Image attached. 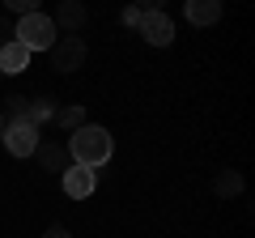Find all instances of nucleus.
<instances>
[{
  "mask_svg": "<svg viewBox=\"0 0 255 238\" xmlns=\"http://www.w3.org/2000/svg\"><path fill=\"white\" fill-rule=\"evenodd\" d=\"M68 157L73 166H85V170H98L102 162H111V132L98 128V123H85L68 136Z\"/></svg>",
  "mask_w": 255,
  "mask_h": 238,
  "instance_id": "obj_1",
  "label": "nucleus"
},
{
  "mask_svg": "<svg viewBox=\"0 0 255 238\" xmlns=\"http://www.w3.org/2000/svg\"><path fill=\"white\" fill-rule=\"evenodd\" d=\"M13 43H21L30 55L34 51H51L55 47V21L47 17V13H38V9L26 13V17L13 26Z\"/></svg>",
  "mask_w": 255,
  "mask_h": 238,
  "instance_id": "obj_2",
  "label": "nucleus"
},
{
  "mask_svg": "<svg viewBox=\"0 0 255 238\" xmlns=\"http://www.w3.org/2000/svg\"><path fill=\"white\" fill-rule=\"evenodd\" d=\"M38 140H43V132H38L34 123H26V119H17V123H4V149H9L13 157H34Z\"/></svg>",
  "mask_w": 255,
  "mask_h": 238,
  "instance_id": "obj_3",
  "label": "nucleus"
},
{
  "mask_svg": "<svg viewBox=\"0 0 255 238\" xmlns=\"http://www.w3.org/2000/svg\"><path fill=\"white\" fill-rule=\"evenodd\" d=\"M85 38H77V34H64V38H55V47H51V68H60V73H77V68L85 64Z\"/></svg>",
  "mask_w": 255,
  "mask_h": 238,
  "instance_id": "obj_4",
  "label": "nucleus"
},
{
  "mask_svg": "<svg viewBox=\"0 0 255 238\" xmlns=\"http://www.w3.org/2000/svg\"><path fill=\"white\" fill-rule=\"evenodd\" d=\"M136 30H140V38H145L149 47H170V43H174V21L166 17L162 9H149L145 17H140Z\"/></svg>",
  "mask_w": 255,
  "mask_h": 238,
  "instance_id": "obj_5",
  "label": "nucleus"
},
{
  "mask_svg": "<svg viewBox=\"0 0 255 238\" xmlns=\"http://www.w3.org/2000/svg\"><path fill=\"white\" fill-rule=\"evenodd\" d=\"M55 30H64V34H77V30L90 21V9H85L81 0H60V9H55Z\"/></svg>",
  "mask_w": 255,
  "mask_h": 238,
  "instance_id": "obj_6",
  "label": "nucleus"
},
{
  "mask_svg": "<svg viewBox=\"0 0 255 238\" xmlns=\"http://www.w3.org/2000/svg\"><path fill=\"white\" fill-rule=\"evenodd\" d=\"M34 157H38V166H43V170H60V174L73 166V157H68V145H60V140H38Z\"/></svg>",
  "mask_w": 255,
  "mask_h": 238,
  "instance_id": "obj_7",
  "label": "nucleus"
},
{
  "mask_svg": "<svg viewBox=\"0 0 255 238\" xmlns=\"http://www.w3.org/2000/svg\"><path fill=\"white\" fill-rule=\"evenodd\" d=\"M94 183H98V174L85 170V166H68V170H64V192L73 196V200H85V196H94Z\"/></svg>",
  "mask_w": 255,
  "mask_h": 238,
  "instance_id": "obj_8",
  "label": "nucleus"
},
{
  "mask_svg": "<svg viewBox=\"0 0 255 238\" xmlns=\"http://www.w3.org/2000/svg\"><path fill=\"white\" fill-rule=\"evenodd\" d=\"M183 13H187L191 26H213V21H221V4L217 0H187Z\"/></svg>",
  "mask_w": 255,
  "mask_h": 238,
  "instance_id": "obj_9",
  "label": "nucleus"
},
{
  "mask_svg": "<svg viewBox=\"0 0 255 238\" xmlns=\"http://www.w3.org/2000/svg\"><path fill=\"white\" fill-rule=\"evenodd\" d=\"M30 68V51L21 43H9V47H0V73L13 77V73H26Z\"/></svg>",
  "mask_w": 255,
  "mask_h": 238,
  "instance_id": "obj_10",
  "label": "nucleus"
},
{
  "mask_svg": "<svg viewBox=\"0 0 255 238\" xmlns=\"http://www.w3.org/2000/svg\"><path fill=\"white\" fill-rule=\"evenodd\" d=\"M213 192H217L221 200H230V196H238V192H243V174H238V170H221L217 179H213Z\"/></svg>",
  "mask_w": 255,
  "mask_h": 238,
  "instance_id": "obj_11",
  "label": "nucleus"
},
{
  "mask_svg": "<svg viewBox=\"0 0 255 238\" xmlns=\"http://www.w3.org/2000/svg\"><path fill=\"white\" fill-rule=\"evenodd\" d=\"M47 119H55V102H51V98H30L26 123H34V128H43Z\"/></svg>",
  "mask_w": 255,
  "mask_h": 238,
  "instance_id": "obj_12",
  "label": "nucleus"
},
{
  "mask_svg": "<svg viewBox=\"0 0 255 238\" xmlns=\"http://www.w3.org/2000/svg\"><path fill=\"white\" fill-rule=\"evenodd\" d=\"M26 111H30V98H26V94H9L0 115H4V123H17V119H26Z\"/></svg>",
  "mask_w": 255,
  "mask_h": 238,
  "instance_id": "obj_13",
  "label": "nucleus"
},
{
  "mask_svg": "<svg viewBox=\"0 0 255 238\" xmlns=\"http://www.w3.org/2000/svg\"><path fill=\"white\" fill-rule=\"evenodd\" d=\"M55 123H60V128H85V111L81 107H55Z\"/></svg>",
  "mask_w": 255,
  "mask_h": 238,
  "instance_id": "obj_14",
  "label": "nucleus"
},
{
  "mask_svg": "<svg viewBox=\"0 0 255 238\" xmlns=\"http://www.w3.org/2000/svg\"><path fill=\"white\" fill-rule=\"evenodd\" d=\"M140 17H145V9H124V13H119L124 26H140Z\"/></svg>",
  "mask_w": 255,
  "mask_h": 238,
  "instance_id": "obj_15",
  "label": "nucleus"
},
{
  "mask_svg": "<svg viewBox=\"0 0 255 238\" xmlns=\"http://www.w3.org/2000/svg\"><path fill=\"white\" fill-rule=\"evenodd\" d=\"M9 9H13V13H21V17H26V13H34V0H9Z\"/></svg>",
  "mask_w": 255,
  "mask_h": 238,
  "instance_id": "obj_16",
  "label": "nucleus"
},
{
  "mask_svg": "<svg viewBox=\"0 0 255 238\" xmlns=\"http://www.w3.org/2000/svg\"><path fill=\"white\" fill-rule=\"evenodd\" d=\"M13 43V26H9V17H0V47H9Z\"/></svg>",
  "mask_w": 255,
  "mask_h": 238,
  "instance_id": "obj_17",
  "label": "nucleus"
},
{
  "mask_svg": "<svg viewBox=\"0 0 255 238\" xmlns=\"http://www.w3.org/2000/svg\"><path fill=\"white\" fill-rule=\"evenodd\" d=\"M43 238H73V234H68V230H64V226H51V230H47Z\"/></svg>",
  "mask_w": 255,
  "mask_h": 238,
  "instance_id": "obj_18",
  "label": "nucleus"
},
{
  "mask_svg": "<svg viewBox=\"0 0 255 238\" xmlns=\"http://www.w3.org/2000/svg\"><path fill=\"white\" fill-rule=\"evenodd\" d=\"M0 140H4V115H0Z\"/></svg>",
  "mask_w": 255,
  "mask_h": 238,
  "instance_id": "obj_19",
  "label": "nucleus"
},
{
  "mask_svg": "<svg viewBox=\"0 0 255 238\" xmlns=\"http://www.w3.org/2000/svg\"><path fill=\"white\" fill-rule=\"evenodd\" d=\"M0 81H4V73H0Z\"/></svg>",
  "mask_w": 255,
  "mask_h": 238,
  "instance_id": "obj_20",
  "label": "nucleus"
}]
</instances>
